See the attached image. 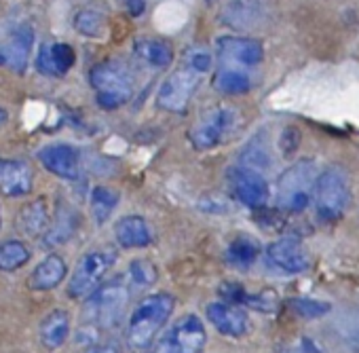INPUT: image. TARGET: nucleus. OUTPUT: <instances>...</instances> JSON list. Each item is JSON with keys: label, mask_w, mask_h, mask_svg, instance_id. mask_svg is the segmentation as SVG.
I'll return each mask as SVG.
<instances>
[{"label": "nucleus", "mask_w": 359, "mask_h": 353, "mask_svg": "<svg viewBox=\"0 0 359 353\" xmlns=\"http://www.w3.org/2000/svg\"><path fill=\"white\" fill-rule=\"evenodd\" d=\"M241 123V114L233 106H214L199 116L189 138L197 150H212L233 138Z\"/></svg>", "instance_id": "obj_4"}, {"label": "nucleus", "mask_w": 359, "mask_h": 353, "mask_svg": "<svg viewBox=\"0 0 359 353\" xmlns=\"http://www.w3.org/2000/svg\"><path fill=\"white\" fill-rule=\"evenodd\" d=\"M135 55L152 68H169L173 62V49L158 39H142L135 43Z\"/></svg>", "instance_id": "obj_23"}, {"label": "nucleus", "mask_w": 359, "mask_h": 353, "mask_svg": "<svg viewBox=\"0 0 359 353\" xmlns=\"http://www.w3.org/2000/svg\"><path fill=\"white\" fill-rule=\"evenodd\" d=\"M290 307L304 319H315V317H321L330 311V305L327 302H321V300H313V298H294L290 302Z\"/></svg>", "instance_id": "obj_31"}, {"label": "nucleus", "mask_w": 359, "mask_h": 353, "mask_svg": "<svg viewBox=\"0 0 359 353\" xmlns=\"http://www.w3.org/2000/svg\"><path fill=\"white\" fill-rule=\"evenodd\" d=\"M319 180L313 161H298L290 165L277 180V204L285 212H302L315 197Z\"/></svg>", "instance_id": "obj_3"}, {"label": "nucleus", "mask_w": 359, "mask_h": 353, "mask_svg": "<svg viewBox=\"0 0 359 353\" xmlns=\"http://www.w3.org/2000/svg\"><path fill=\"white\" fill-rule=\"evenodd\" d=\"M260 256V244L252 237V235H237L229 248H226V258L241 269H248L256 262V258Z\"/></svg>", "instance_id": "obj_25"}, {"label": "nucleus", "mask_w": 359, "mask_h": 353, "mask_svg": "<svg viewBox=\"0 0 359 353\" xmlns=\"http://www.w3.org/2000/svg\"><path fill=\"white\" fill-rule=\"evenodd\" d=\"M116 254L108 248L87 252L74 267L70 281H68V296L70 298H87L100 286L110 267L114 265Z\"/></svg>", "instance_id": "obj_7"}, {"label": "nucleus", "mask_w": 359, "mask_h": 353, "mask_svg": "<svg viewBox=\"0 0 359 353\" xmlns=\"http://www.w3.org/2000/svg\"><path fill=\"white\" fill-rule=\"evenodd\" d=\"M0 229H3V212H0Z\"/></svg>", "instance_id": "obj_38"}, {"label": "nucleus", "mask_w": 359, "mask_h": 353, "mask_svg": "<svg viewBox=\"0 0 359 353\" xmlns=\"http://www.w3.org/2000/svg\"><path fill=\"white\" fill-rule=\"evenodd\" d=\"M187 62H189V68L195 70L197 74H203L212 68L214 64V58L208 49H191L187 53Z\"/></svg>", "instance_id": "obj_32"}, {"label": "nucleus", "mask_w": 359, "mask_h": 353, "mask_svg": "<svg viewBox=\"0 0 359 353\" xmlns=\"http://www.w3.org/2000/svg\"><path fill=\"white\" fill-rule=\"evenodd\" d=\"M281 353H325V351H323V347L315 338H311V336H298L292 342H287Z\"/></svg>", "instance_id": "obj_33"}, {"label": "nucleus", "mask_w": 359, "mask_h": 353, "mask_svg": "<svg viewBox=\"0 0 359 353\" xmlns=\"http://www.w3.org/2000/svg\"><path fill=\"white\" fill-rule=\"evenodd\" d=\"M30 248L20 239H7L0 244V273H13L28 265Z\"/></svg>", "instance_id": "obj_26"}, {"label": "nucleus", "mask_w": 359, "mask_h": 353, "mask_svg": "<svg viewBox=\"0 0 359 353\" xmlns=\"http://www.w3.org/2000/svg\"><path fill=\"white\" fill-rule=\"evenodd\" d=\"M39 161L62 180H76L81 175V154L70 144H49L41 148Z\"/></svg>", "instance_id": "obj_12"}, {"label": "nucleus", "mask_w": 359, "mask_h": 353, "mask_svg": "<svg viewBox=\"0 0 359 353\" xmlns=\"http://www.w3.org/2000/svg\"><path fill=\"white\" fill-rule=\"evenodd\" d=\"M74 225H76V220H74V216H72L70 212L60 214V216L55 218V222H51L49 231L43 235V244H47V246H57V244L68 241V239L72 237V233H74Z\"/></svg>", "instance_id": "obj_28"}, {"label": "nucleus", "mask_w": 359, "mask_h": 353, "mask_svg": "<svg viewBox=\"0 0 359 353\" xmlns=\"http://www.w3.org/2000/svg\"><path fill=\"white\" fill-rule=\"evenodd\" d=\"M74 28L83 36H91V39L102 36L104 34V15L93 9H83L74 18Z\"/></svg>", "instance_id": "obj_29"}, {"label": "nucleus", "mask_w": 359, "mask_h": 353, "mask_svg": "<svg viewBox=\"0 0 359 353\" xmlns=\"http://www.w3.org/2000/svg\"><path fill=\"white\" fill-rule=\"evenodd\" d=\"M199 87V74L189 66L171 72L158 89L156 104L167 112H182Z\"/></svg>", "instance_id": "obj_10"}, {"label": "nucleus", "mask_w": 359, "mask_h": 353, "mask_svg": "<svg viewBox=\"0 0 359 353\" xmlns=\"http://www.w3.org/2000/svg\"><path fill=\"white\" fill-rule=\"evenodd\" d=\"M125 3H127L129 15H133V18L142 15V11H144V0H125Z\"/></svg>", "instance_id": "obj_36"}, {"label": "nucleus", "mask_w": 359, "mask_h": 353, "mask_svg": "<svg viewBox=\"0 0 359 353\" xmlns=\"http://www.w3.org/2000/svg\"><path fill=\"white\" fill-rule=\"evenodd\" d=\"M89 81L95 91L97 104L106 110L121 108L123 104L129 102V98L133 93L129 72L121 64H114V62L95 66L89 74Z\"/></svg>", "instance_id": "obj_6"}, {"label": "nucleus", "mask_w": 359, "mask_h": 353, "mask_svg": "<svg viewBox=\"0 0 359 353\" xmlns=\"http://www.w3.org/2000/svg\"><path fill=\"white\" fill-rule=\"evenodd\" d=\"M226 178H229L231 191L243 206L252 210H260L269 204L271 191H269V182L264 180L262 171L248 167V165H239V167L229 169Z\"/></svg>", "instance_id": "obj_9"}, {"label": "nucleus", "mask_w": 359, "mask_h": 353, "mask_svg": "<svg viewBox=\"0 0 359 353\" xmlns=\"http://www.w3.org/2000/svg\"><path fill=\"white\" fill-rule=\"evenodd\" d=\"M173 305L175 300L167 292H156L140 300L127 324V345L131 351H144L152 345L156 332L169 319Z\"/></svg>", "instance_id": "obj_1"}, {"label": "nucleus", "mask_w": 359, "mask_h": 353, "mask_svg": "<svg viewBox=\"0 0 359 353\" xmlns=\"http://www.w3.org/2000/svg\"><path fill=\"white\" fill-rule=\"evenodd\" d=\"M266 13L260 0H229L220 11V22L237 32H250L264 22Z\"/></svg>", "instance_id": "obj_16"}, {"label": "nucleus", "mask_w": 359, "mask_h": 353, "mask_svg": "<svg viewBox=\"0 0 359 353\" xmlns=\"http://www.w3.org/2000/svg\"><path fill=\"white\" fill-rule=\"evenodd\" d=\"M34 173L32 167L22 159H3L0 161V195L15 199L26 197L32 191Z\"/></svg>", "instance_id": "obj_14"}, {"label": "nucleus", "mask_w": 359, "mask_h": 353, "mask_svg": "<svg viewBox=\"0 0 359 353\" xmlns=\"http://www.w3.org/2000/svg\"><path fill=\"white\" fill-rule=\"evenodd\" d=\"M208 319L220 334L231 336V338H239V336L248 334V330H250V317H248L245 309L241 305H235L229 300L212 302L208 307Z\"/></svg>", "instance_id": "obj_15"}, {"label": "nucleus", "mask_w": 359, "mask_h": 353, "mask_svg": "<svg viewBox=\"0 0 359 353\" xmlns=\"http://www.w3.org/2000/svg\"><path fill=\"white\" fill-rule=\"evenodd\" d=\"M74 49L66 43H55V45H43L36 66L43 74L49 76H62L74 66Z\"/></svg>", "instance_id": "obj_19"}, {"label": "nucleus", "mask_w": 359, "mask_h": 353, "mask_svg": "<svg viewBox=\"0 0 359 353\" xmlns=\"http://www.w3.org/2000/svg\"><path fill=\"white\" fill-rule=\"evenodd\" d=\"M7 119H9L7 110H5V108H0V127H3V125L7 123Z\"/></svg>", "instance_id": "obj_37"}, {"label": "nucleus", "mask_w": 359, "mask_h": 353, "mask_svg": "<svg viewBox=\"0 0 359 353\" xmlns=\"http://www.w3.org/2000/svg\"><path fill=\"white\" fill-rule=\"evenodd\" d=\"M214 87L226 95H241L252 89V81L241 68L224 66L214 74Z\"/></svg>", "instance_id": "obj_24"}, {"label": "nucleus", "mask_w": 359, "mask_h": 353, "mask_svg": "<svg viewBox=\"0 0 359 353\" xmlns=\"http://www.w3.org/2000/svg\"><path fill=\"white\" fill-rule=\"evenodd\" d=\"M15 227L26 237H43L49 231V227H51V220H49V212H47L45 201L43 199H36V201L24 206L20 210V214H18Z\"/></svg>", "instance_id": "obj_22"}, {"label": "nucleus", "mask_w": 359, "mask_h": 353, "mask_svg": "<svg viewBox=\"0 0 359 353\" xmlns=\"http://www.w3.org/2000/svg\"><path fill=\"white\" fill-rule=\"evenodd\" d=\"M315 210L317 216L325 222L338 220L351 201V189L346 173L338 167H330L323 173H319V180L315 187Z\"/></svg>", "instance_id": "obj_5"}, {"label": "nucleus", "mask_w": 359, "mask_h": 353, "mask_svg": "<svg viewBox=\"0 0 359 353\" xmlns=\"http://www.w3.org/2000/svg\"><path fill=\"white\" fill-rule=\"evenodd\" d=\"M129 277L135 288H148L156 281V267L150 260H133L129 265Z\"/></svg>", "instance_id": "obj_30"}, {"label": "nucleus", "mask_w": 359, "mask_h": 353, "mask_svg": "<svg viewBox=\"0 0 359 353\" xmlns=\"http://www.w3.org/2000/svg\"><path fill=\"white\" fill-rule=\"evenodd\" d=\"M298 142H300V131L296 127H287L279 140V146H281L283 154H292L298 148Z\"/></svg>", "instance_id": "obj_34"}, {"label": "nucleus", "mask_w": 359, "mask_h": 353, "mask_svg": "<svg viewBox=\"0 0 359 353\" xmlns=\"http://www.w3.org/2000/svg\"><path fill=\"white\" fill-rule=\"evenodd\" d=\"M70 334V313L64 309H55L49 315L43 317L41 326H39V338L41 345L49 351L60 349Z\"/></svg>", "instance_id": "obj_20"}, {"label": "nucleus", "mask_w": 359, "mask_h": 353, "mask_svg": "<svg viewBox=\"0 0 359 353\" xmlns=\"http://www.w3.org/2000/svg\"><path fill=\"white\" fill-rule=\"evenodd\" d=\"M118 206V193L108 187H95L91 193V214L97 225H104Z\"/></svg>", "instance_id": "obj_27"}, {"label": "nucleus", "mask_w": 359, "mask_h": 353, "mask_svg": "<svg viewBox=\"0 0 359 353\" xmlns=\"http://www.w3.org/2000/svg\"><path fill=\"white\" fill-rule=\"evenodd\" d=\"M266 262L287 275H298L309 269V252L302 241L294 237H283L266 248Z\"/></svg>", "instance_id": "obj_11"}, {"label": "nucleus", "mask_w": 359, "mask_h": 353, "mask_svg": "<svg viewBox=\"0 0 359 353\" xmlns=\"http://www.w3.org/2000/svg\"><path fill=\"white\" fill-rule=\"evenodd\" d=\"M68 275V265L60 254H49L43 258L28 277V288L34 292H47L57 288Z\"/></svg>", "instance_id": "obj_17"}, {"label": "nucleus", "mask_w": 359, "mask_h": 353, "mask_svg": "<svg viewBox=\"0 0 359 353\" xmlns=\"http://www.w3.org/2000/svg\"><path fill=\"white\" fill-rule=\"evenodd\" d=\"M129 296H131L129 286L121 277L102 284L85 300V307H83V324H85V328H91V330H110V328H114L123 319Z\"/></svg>", "instance_id": "obj_2"}, {"label": "nucleus", "mask_w": 359, "mask_h": 353, "mask_svg": "<svg viewBox=\"0 0 359 353\" xmlns=\"http://www.w3.org/2000/svg\"><path fill=\"white\" fill-rule=\"evenodd\" d=\"M208 342V332L197 315L180 317L165 336L148 353H201Z\"/></svg>", "instance_id": "obj_8"}, {"label": "nucleus", "mask_w": 359, "mask_h": 353, "mask_svg": "<svg viewBox=\"0 0 359 353\" xmlns=\"http://www.w3.org/2000/svg\"><path fill=\"white\" fill-rule=\"evenodd\" d=\"M87 353H118V349L112 342H97V345L89 347Z\"/></svg>", "instance_id": "obj_35"}, {"label": "nucleus", "mask_w": 359, "mask_h": 353, "mask_svg": "<svg viewBox=\"0 0 359 353\" xmlns=\"http://www.w3.org/2000/svg\"><path fill=\"white\" fill-rule=\"evenodd\" d=\"M32 41H34V34H32V28L30 26H22L13 36L11 41L0 49V55H3L5 64L11 66L15 72H24L28 68V58H30V49H32Z\"/></svg>", "instance_id": "obj_21"}, {"label": "nucleus", "mask_w": 359, "mask_h": 353, "mask_svg": "<svg viewBox=\"0 0 359 353\" xmlns=\"http://www.w3.org/2000/svg\"><path fill=\"white\" fill-rule=\"evenodd\" d=\"M114 237L125 250H140L152 244V233L142 216H125L114 225Z\"/></svg>", "instance_id": "obj_18"}, {"label": "nucleus", "mask_w": 359, "mask_h": 353, "mask_svg": "<svg viewBox=\"0 0 359 353\" xmlns=\"http://www.w3.org/2000/svg\"><path fill=\"white\" fill-rule=\"evenodd\" d=\"M216 47H218V53H220V60L226 64V66H256L262 62V55H264V49L260 45V41L256 39H243V36H222L216 41Z\"/></svg>", "instance_id": "obj_13"}]
</instances>
